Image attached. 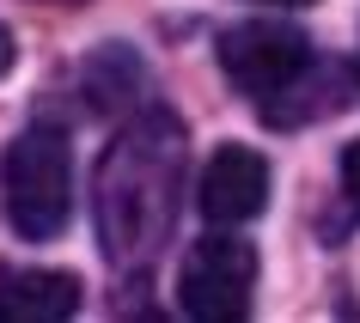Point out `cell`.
Instances as JSON below:
<instances>
[{
	"mask_svg": "<svg viewBox=\"0 0 360 323\" xmlns=\"http://www.w3.org/2000/svg\"><path fill=\"white\" fill-rule=\"evenodd\" d=\"M177 190H184V128L165 104H141L116 128L92 177L98 250L116 275L147 281L165 263L177 232Z\"/></svg>",
	"mask_w": 360,
	"mask_h": 323,
	"instance_id": "1",
	"label": "cell"
},
{
	"mask_svg": "<svg viewBox=\"0 0 360 323\" xmlns=\"http://www.w3.org/2000/svg\"><path fill=\"white\" fill-rule=\"evenodd\" d=\"M0 195H6V220L19 238L43 244L74 220V152L56 122H31V128L6 147L0 159Z\"/></svg>",
	"mask_w": 360,
	"mask_h": 323,
	"instance_id": "2",
	"label": "cell"
},
{
	"mask_svg": "<svg viewBox=\"0 0 360 323\" xmlns=\"http://www.w3.org/2000/svg\"><path fill=\"white\" fill-rule=\"evenodd\" d=\"M311 61L318 55H311L305 31H293V25H281V19H245V25H232L226 37H220V74H226L257 110H263L269 98H281Z\"/></svg>",
	"mask_w": 360,
	"mask_h": 323,
	"instance_id": "3",
	"label": "cell"
},
{
	"mask_svg": "<svg viewBox=\"0 0 360 323\" xmlns=\"http://www.w3.org/2000/svg\"><path fill=\"white\" fill-rule=\"evenodd\" d=\"M257 293V250L232 232H214L184 256V311L195 323H238Z\"/></svg>",
	"mask_w": 360,
	"mask_h": 323,
	"instance_id": "4",
	"label": "cell"
},
{
	"mask_svg": "<svg viewBox=\"0 0 360 323\" xmlns=\"http://www.w3.org/2000/svg\"><path fill=\"white\" fill-rule=\"evenodd\" d=\"M269 202V159L257 147H220L202 171V220L208 226H245Z\"/></svg>",
	"mask_w": 360,
	"mask_h": 323,
	"instance_id": "5",
	"label": "cell"
},
{
	"mask_svg": "<svg viewBox=\"0 0 360 323\" xmlns=\"http://www.w3.org/2000/svg\"><path fill=\"white\" fill-rule=\"evenodd\" d=\"M79 311V281L61 268H6L0 275V323H68Z\"/></svg>",
	"mask_w": 360,
	"mask_h": 323,
	"instance_id": "6",
	"label": "cell"
},
{
	"mask_svg": "<svg viewBox=\"0 0 360 323\" xmlns=\"http://www.w3.org/2000/svg\"><path fill=\"white\" fill-rule=\"evenodd\" d=\"M348 92H354V86H348V74H342L336 61H311L281 98H269V104H263V122H275V128H300V122L336 116L342 104H348Z\"/></svg>",
	"mask_w": 360,
	"mask_h": 323,
	"instance_id": "7",
	"label": "cell"
},
{
	"mask_svg": "<svg viewBox=\"0 0 360 323\" xmlns=\"http://www.w3.org/2000/svg\"><path fill=\"white\" fill-rule=\"evenodd\" d=\"M342 195H348V208L360 213V140L342 152Z\"/></svg>",
	"mask_w": 360,
	"mask_h": 323,
	"instance_id": "8",
	"label": "cell"
},
{
	"mask_svg": "<svg viewBox=\"0 0 360 323\" xmlns=\"http://www.w3.org/2000/svg\"><path fill=\"white\" fill-rule=\"evenodd\" d=\"M6 67H13V37H6V25H0V79H6Z\"/></svg>",
	"mask_w": 360,
	"mask_h": 323,
	"instance_id": "9",
	"label": "cell"
},
{
	"mask_svg": "<svg viewBox=\"0 0 360 323\" xmlns=\"http://www.w3.org/2000/svg\"><path fill=\"white\" fill-rule=\"evenodd\" d=\"M263 6H311V0H263Z\"/></svg>",
	"mask_w": 360,
	"mask_h": 323,
	"instance_id": "10",
	"label": "cell"
},
{
	"mask_svg": "<svg viewBox=\"0 0 360 323\" xmlns=\"http://www.w3.org/2000/svg\"><path fill=\"white\" fill-rule=\"evenodd\" d=\"M56 6H68V0H56Z\"/></svg>",
	"mask_w": 360,
	"mask_h": 323,
	"instance_id": "11",
	"label": "cell"
}]
</instances>
